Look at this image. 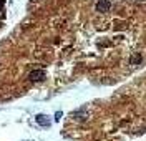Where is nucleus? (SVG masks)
Returning a JSON list of instances; mask_svg holds the SVG:
<instances>
[{
	"label": "nucleus",
	"mask_w": 146,
	"mask_h": 141,
	"mask_svg": "<svg viewBox=\"0 0 146 141\" xmlns=\"http://www.w3.org/2000/svg\"><path fill=\"white\" fill-rule=\"evenodd\" d=\"M36 123L42 124V126H50V120H48V116H45V115H38L36 116Z\"/></svg>",
	"instance_id": "obj_2"
},
{
	"label": "nucleus",
	"mask_w": 146,
	"mask_h": 141,
	"mask_svg": "<svg viewBox=\"0 0 146 141\" xmlns=\"http://www.w3.org/2000/svg\"><path fill=\"white\" fill-rule=\"evenodd\" d=\"M139 62H141V55H138V53L129 58V63H131V65H138Z\"/></svg>",
	"instance_id": "obj_3"
},
{
	"label": "nucleus",
	"mask_w": 146,
	"mask_h": 141,
	"mask_svg": "<svg viewBox=\"0 0 146 141\" xmlns=\"http://www.w3.org/2000/svg\"><path fill=\"white\" fill-rule=\"evenodd\" d=\"M110 9H111V2H110V0H98V3H96V12L105 13V12H108Z\"/></svg>",
	"instance_id": "obj_1"
}]
</instances>
